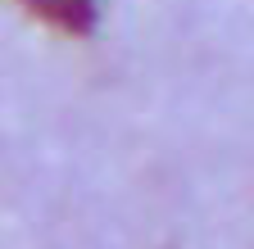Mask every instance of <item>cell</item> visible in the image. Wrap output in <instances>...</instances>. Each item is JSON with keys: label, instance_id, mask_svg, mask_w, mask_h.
I'll list each match as a JSON object with an SVG mask.
<instances>
[{"label": "cell", "instance_id": "1", "mask_svg": "<svg viewBox=\"0 0 254 249\" xmlns=\"http://www.w3.org/2000/svg\"><path fill=\"white\" fill-rule=\"evenodd\" d=\"M18 5L64 37H91L100 23V0H18Z\"/></svg>", "mask_w": 254, "mask_h": 249}]
</instances>
